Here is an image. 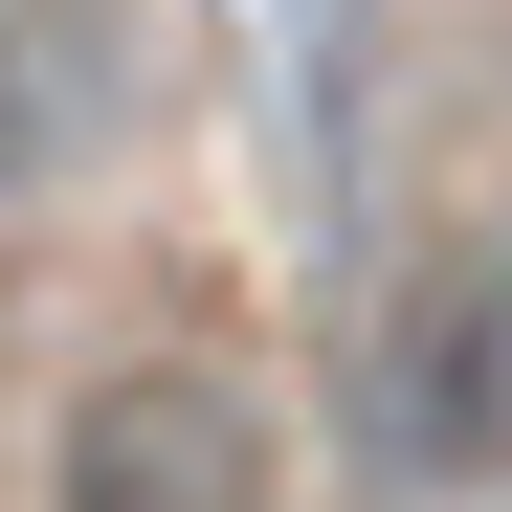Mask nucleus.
Here are the masks:
<instances>
[{
  "mask_svg": "<svg viewBox=\"0 0 512 512\" xmlns=\"http://www.w3.org/2000/svg\"><path fill=\"white\" fill-rule=\"evenodd\" d=\"M357 423H379L401 490H512V245L401 268L379 357H357Z\"/></svg>",
  "mask_w": 512,
  "mask_h": 512,
  "instance_id": "1",
  "label": "nucleus"
},
{
  "mask_svg": "<svg viewBox=\"0 0 512 512\" xmlns=\"http://www.w3.org/2000/svg\"><path fill=\"white\" fill-rule=\"evenodd\" d=\"M67 512H268V423H245V379H201V357L90 379V423H67Z\"/></svg>",
  "mask_w": 512,
  "mask_h": 512,
  "instance_id": "2",
  "label": "nucleus"
},
{
  "mask_svg": "<svg viewBox=\"0 0 512 512\" xmlns=\"http://www.w3.org/2000/svg\"><path fill=\"white\" fill-rule=\"evenodd\" d=\"M112 134V23L90 0H0V201H45Z\"/></svg>",
  "mask_w": 512,
  "mask_h": 512,
  "instance_id": "3",
  "label": "nucleus"
}]
</instances>
